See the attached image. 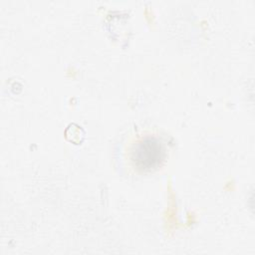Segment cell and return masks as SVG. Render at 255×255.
<instances>
[{"label":"cell","instance_id":"1","mask_svg":"<svg viewBox=\"0 0 255 255\" xmlns=\"http://www.w3.org/2000/svg\"><path fill=\"white\" fill-rule=\"evenodd\" d=\"M166 147L156 135H142L129 147L128 157L132 167L138 172H152L164 163Z\"/></svg>","mask_w":255,"mask_h":255}]
</instances>
